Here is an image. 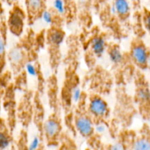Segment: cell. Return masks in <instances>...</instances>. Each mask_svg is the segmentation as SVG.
<instances>
[{"instance_id":"4fadbf2b","label":"cell","mask_w":150,"mask_h":150,"mask_svg":"<svg viewBox=\"0 0 150 150\" xmlns=\"http://www.w3.org/2000/svg\"><path fill=\"white\" fill-rule=\"evenodd\" d=\"M10 142V137L4 130H0V149H5L9 146Z\"/></svg>"},{"instance_id":"d6986e66","label":"cell","mask_w":150,"mask_h":150,"mask_svg":"<svg viewBox=\"0 0 150 150\" xmlns=\"http://www.w3.org/2000/svg\"><path fill=\"white\" fill-rule=\"evenodd\" d=\"M42 18L44 21L46 23H51L53 22V17H52V15L50 12L47 11V10H44V11L42 12Z\"/></svg>"},{"instance_id":"d4e9b609","label":"cell","mask_w":150,"mask_h":150,"mask_svg":"<svg viewBox=\"0 0 150 150\" xmlns=\"http://www.w3.org/2000/svg\"><path fill=\"white\" fill-rule=\"evenodd\" d=\"M147 67H150V52H149V55H148V59H147Z\"/></svg>"},{"instance_id":"484cf974","label":"cell","mask_w":150,"mask_h":150,"mask_svg":"<svg viewBox=\"0 0 150 150\" xmlns=\"http://www.w3.org/2000/svg\"><path fill=\"white\" fill-rule=\"evenodd\" d=\"M0 111H1V108H0Z\"/></svg>"},{"instance_id":"2e32d148","label":"cell","mask_w":150,"mask_h":150,"mask_svg":"<svg viewBox=\"0 0 150 150\" xmlns=\"http://www.w3.org/2000/svg\"><path fill=\"white\" fill-rule=\"evenodd\" d=\"M81 98V91L79 87H74L72 90L71 99L74 103H78Z\"/></svg>"},{"instance_id":"44dd1931","label":"cell","mask_w":150,"mask_h":150,"mask_svg":"<svg viewBox=\"0 0 150 150\" xmlns=\"http://www.w3.org/2000/svg\"><path fill=\"white\" fill-rule=\"evenodd\" d=\"M39 145H40L39 138H38V136H35V137L33 138V139L32 140V142H30V144H29L28 149L30 150L36 149H38Z\"/></svg>"},{"instance_id":"5bb4252c","label":"cell","mask_w":150,"mask_h":150,"mask_svg":"<svg viewBox=\"0 0 150 150\" xmlns=\"http://www.w3.org/2000/svg\"><path fill=\"white\" fill-rule=\"evenodd\" d=\"M138 98L142 101H147L150 99V90L149 87H142L138 90Z\"/></svg>"},{"instance_id":"ac0fdd59","label":"cell","mask_w":150,"mask_h":150,"mask_svg":"<svg viewBox=\"0 0 150 150\" xmlns=\"http://www.w3.org/2000/svg\"><path fill=\"white\" fill-rule=\"evenodd\" d=\"M144 23L145 28L150 33V11L149 10H146L144 13Z\"/></svg>"},{"instance_id":"8992f818","label":"cell","mask_w":150,"mask_h":150,"mask_svg":"<svg viewBox=\"0 0 150 150\" xmlns=\"http://www.w3.org/2000/svg\"><path fill=\"white\" fill-rule=\"evenodd\" d=\"M116 13L122 18H126L130 13V5L127 0H114L113 4Z\"/></svg>"},{"instance_id":"277c9868","label":"cell","mask_w":150,"mask_h":150,"mask_svg":"<svg viewBox=\"0 0 150 150\" xmlns=\"http://www.w3.org/2000/svg\"><path fill=\"white\" fill-rule=\"evenodd\" d=\"M77 131L83 137H89L94 133V125L88 117L81 115L76 119L75 122Z\"/></svg>"},{"instance_id":"ffe728a7","label":"cell","mask_w":150,"mask_h":150,"mask_svg":"<svg viewBox=\"0 0 150 150\" xmlns=\"http://www.w3.org/2000/svg\"><path fill=\"white\" fill-rule=\"evenodd\" d=\"M26 70L28 74L31 76H37V70L35 66L31 63H28L26 64Z\"/></svg>"},{"instance_id":"8fae6325","label":"cell","mask_w":150,"mask_h":150,"mask_svg":"<svg viewBox=\"0 0 150 150\" xmlns=\"http://www.w3.org/2000/svg\"><path fill=\"white\" fill-rule=\"evenodd\" d=\"M108 56H109V59H111V61L115 64H120L122 61V54L119 47L116 46V45L113 46L108 51Z\"/></svg>"},{"instance_id":"9a60e30c","label":"cell","mask_w":150,"mask_h":150,"mask_svg":"<svg viewBox=\"0 0 150 150\" xmlns=\"http://www.w3.org/2000/svg\"><path fill=\"white\" fill-rule=\"evenodd\" d=\"M54 7L60 14H63L65 12V6L63 0H54Z\"/></svg>"},{"instance_id":"52a82bcc","label":"cell","mask_w":150,"mask_h":150,"mask_svg":"<svg viewBox=\"0 0 150 150\" xmlns=\"http://www.w3.org/2000/svg\"><path fill=\"white\" fill-rule=\"evenodd\" d=\"M92 50L96 55L101 56L105 49V42L102 37H96L92 41Z\"/></svg>"},{"instance_id":"7a4b0ae2","label":"cell","mask_w":150,"mask_h":150,"mask_svg":"<svg viewBox=\"0 0 150 150\" xmlns=\"http://www.w3.org/2000/svg\"><path fill=\"white\" fill-rule=\"evenodd\" d=\"M9 26L11 32L14 35H19L23 32L24 25V14L21 9L16 7L13 10L9 18Z\"/></svg>"},{"instance_id":"cb8c5ba5","label":"cell","mask_w":150,"mask_h":150,"mask_svg":"<svg viewBox=\"0 0 150 150\" xmlns=\"http://www.w3.org/2000/svg\"><path fill=\"white\" fill-rule=\"evenodd\" d=\"M87 1H88V0H78V2H79L80 4H86Z\"/></svg>"},{"instance_id":"7c38bea8","label":"cell","mask_w":150,"mask_h":150,"mask_svg":"<svg viewBox=\"0 0 150 150\" xmlns=\"http://www.w3.org/2000/svg\"><path fill=\"white\" fill-rule=\"evenodd\" d=\"M23 52L21 51V50L16 48L10 51L9 57L12 62L18 64V63H20L23 59Z\"/></svg>"},{"instance_id":"e0dca14e","label":"cell","mask_w":150,"mask_h":150,"mask_svg":"<svg viewBox=\"0 0 150 150\" xmlns=\"http://www.w3.org/2000/svg\"><path fill=\"white\" fill-rule=\"evenodd\" d=\"M107 129V125L103 122L98 123L96 125L94 126V131L96 132L98 134H103L105 132Z\"/></svg>"},{"instance_id":"9c48e42d","label":"cell","mask_w":150,"mask_h":150,"mask_svg":"<svg viewBox=\"0 0 150 150\" xmlns=\"http://www.w3.org/2000/svg\"><path fill=\"white\" fill-rule=\"evenodd\" d=\"M64 32L58 29H52L48 34V40L54 45H61L64 40Z\"/></svg>"},{"instance_id":"603a6c76","label":"cell","mask_w":150,"mask_h":150,"mask_svg":"<svg viewBox=\"0 0 150 150\" xmlns=\"http://www.w3.org/2000/svg\"><path fill=\"white\" fill-rule=\"evenodd\" d=\"M109 148L113 150H121V149H124L125 146H123L122 144L120 143V142H117V143L111 145Z\"/></svg>"},{"instance_id":"3957f363","label":"cell","mask_w":150,"mask_h":150,"mask_svg":"<svg viewBox=\"0 0 150 150\" xmlns=\"http://www.w3.org/2000/svg\"><path fill=\"white\" fill-rule=\"evenodd\" d=\"M108 105L103 98L96 96L91 98L89 103V113L96 118H103L108 112Z\"/></svg>"},{"instance_id":"ba28073f","label":"cell","mask_w":150,"mask_h":150,"mask_svg":"<svg viewBox=\"0 0 150 150\" xmlns=\"http://www.w3.org/2000/svg\"><path fill=\"white\" fill-rule=\"evenodd\" d=\"M28 12L32 16L39 13L42 8V0H26Z\"/></svg>"},{"instance_id":"6da1fadb","label":"cell","mask_w":150,"mask_h":150,"mask_svg":"<svg viewBox=\"0 0 150 150\" xmlns=\"http://www.w3.org/2000/svg\"><path fill=\"white\" fill-rule=\"evenodd\" d=\"M132 59L135 64L139 67L144 69L147 67V59L149 51L144 44L142 42H136L132 45L130 51Z\"/></svg>"},{"instance_id":"30bf717a","label":"cell","mask_w":150,"mask_h":150,"mask_svg":"<svg viewBox=\"0 0 150 150\" xmlns=\"http://www.w3.org/2000/svg\"><path fill=\"white\" fill-rule=\"evenodd\" d=\"M133 149L136 150H150V139L147 136H142L135 141Z\"/></svg>"},{"instance_id":"7402d4cb","label":"cell","mask_w":150,"mask_h":150,"mask_svg":"<svg viewBox=\"0 0 150 150\" xmlns=\"http://www.w3.org/2000/svg\"><path fill=\"white\" fill-rule=\"evenodd\" d=\"M4 53H5V42L3 38L0 36V58L4 56Z\"/></svg>"},{"instance_id":"5b68a950","label":"cell","mask_w":150,"mask_h":150,"mask_svg":"<svg viewBox=\"0 0 150 150\" xmlns=\"http://www.w3.org/2000/svg\"><path fill=\"white\" fill-rule=\"evenodd\" d=\"M43 129L46 137L49 139H53L59 133V122L55 119H49L44 124Z\"/></svg>"}]
</instances>
